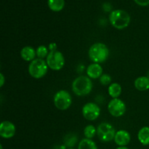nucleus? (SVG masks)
Returning <instances> with one entry per match:
<instances>
[{
  "instance_id": "1",
  "label": "nucleus",
  "mask_w": 149,
  "mask_h": 149,
  "mask_svg": "<svg viewBox=\"0 0 149 149\" xmlns=\"http://www.w3.org/2000/svg\"><path fill=\"white\" fill-rule=\"evenodd\" d=\"M130 15L127 12L123 10H113L109 15L110 23L115 29L122 30L129 26L130 23Z\"/></svg>"
},
{
  "instance_id": "2",
  "label": "nucleus",
  "mask_w": 149,
  "mask_h": 149,
  "mask_svg": "<svg viewBox=\"0 0 149 149\" xmlns=\"http://www.w3.org/2000/svg\"><path fill=\"white\" fill-rule=\"evenodd\" d=\"M89 58L95 63H103L109 56V49L105 44L95 43L90 47L88 52Z\"/></svg>"
},
{
  "instance_id": "3",
  "label": "nucleus",
  "mask_w": 149,
  "mask_h": 149,
  "mask_svg": "<svg viewBox=\"0 0 149 149\" xmlns=\"http://www.w3.org/2000/svg\"><path fill=\"white\" fill-rule=\"evenodd\" d=\"M93 90V82L90 78L86 76H80L74 80L72 90L78 96H84L90 94Z\"/></svg>"
},
{
  "instance_id": "4",
  "label": "nucleus",
  "mask_w": 149,
  "mask_h": 149,
  "mask_svg": "<svg viewBox=\"0 0 149 149\" xmlns=\"http://www.w3.org/2000/svg\"><path fill=\"white\" fill-rule=\"evenodd\" d=\"M48 65L47 62L41 58H36L29 65V73L33 78L41 79L47 73Z\"/></svg>"
},
{
  "instance_id": "5",
  "label": "nucleus",
  "mask_w": 149,
  "mask_h": 149,
  "mask_svg": "<svg viewBox=\"0 0 149 149\" xmlns=\"http://www.w3.org/2000/svg\"><path fill=\"white\" fill-rule=\"evenodd\" d=\"M47 64L50 69L59 71L65 65V58L61 52L58 50H51L47 57Z\"/></svg>"
},
{
  "instance_id": "6",
  "label": "nucleus",
  "mask_w": 149,
  "mask_h": 149,
  "mask_svg": "<svg viewBox=\"0 0 149 149\" xmlns=\"http://www.w3.org/2000/svg\"><path fill=\"white\" fill-rule=\"evenodd\" d=\"M72 103V98L70 93L66 90H60L54 96V104L61 111L67 110Z\"/></svg>"
},
{
  "instance_id": "7",
  "label": "nucleus",
  "mask_w": 149,
  "mask_h": 149,
  "mask_svg": "<svg viewBox=\"0 0 149 149\" xmlns=\"http://www.w3.org/2000/svg\"><path fill=\"white\" fill-rule=\"evenodd\" d=\"M116 133L114 127L107 122L100 123L97 127V135L103 142H110L114 140Z\"/></svg>"
},
{
  "instance_id": "8",
  "label": "nucleus",
  "mask_w": 149,
  "mask_h": 149,
  "mask_svg": "<svg viewBox=\"0 0 149 149\" xmlns=\"http://www.w3.org/2000/svg\"><path fill=\"white\" fill-rule=\"evenodd\" d=\"M108 110L110 114L114 117H120L126 111L125 102L119 98H112L108 105Z\"/></svg>"
},
{
  "instance_id": "9",
  "label": "nucleus",
  "mask_w": 149,
  "mask_h": 149,
  "mask_svg": "<svg viewBox=\"0 0 149 149\" xmlns=\"http://www.w3.org/2000/svg\"><path fill=\"white\" fill-rule=\"evenodd\" d=\"M82 115L87 120L94 121L99 117L100 114V109L96 103H87L83 106Z\"/></svg>"
},
{
  "instance_id": "10",
  "label": "nucleus",
  "mask_w": 149,
  "mask_h": 149,
  "mask_svg": "<svg viewBox=\"0 0 149 149\" xmlns=\"http://www.w3.org/2000/svg\"><path fill=\"white\" fill-rule=\"evenodd\" d=\"M16 132L15 126L10 121H4L0 125V136L5 139L13 138Z\"/></svg>"
},
{
  "instance_id": "11",
  "label": "nucleus",
  "mask_w": 149,
  "mask_h": 149,
  "mask_svg": "<svg viewBox=\"0 0 149 149\" xmlns=\"http://www.w3.org/2000/svg\"><path fill=\"white\" fill-rule=\"evenodd\" d=\"M131 140L130 134L126 130H121L116 132L114 138V142L119 146H126L130 143Z\"/></svg>"
},
{
  "instance_id": "12",
  "label": "nucleus",
  "mask_w": 149,
  "mask_h": 149,
  "mask_svg": "<svg viewBox=\"0 0 149 149\" xmlns=\"http://www.w3.org/2000/svg\"><path fill=\"white\" fill-rule=\"evenodd\" d=\"M87 74L89 78L98 79L103 74V68L99 63H92L87 67Z\"/></svg>"
},
{
  "instance_id": "13",
  "label": "nucleus",
  "mask_w": 149,
  "mask_h": 149,
  "mask_svg": "<svg viewBox=\"0 0 149 149\" xmlns=\"http://www.w3.org/2000/svg\"><path fill=\"white\" fill-rule=\"evenodd\" d=\"M20 56L26 61H33L36 59L35 57L36 56V51L32 47L26 46L22 48L20 51Z\"/></svg>"
},
{
  "instance_id": "14",
  "label": "nucleus",
  "mask_w": 149,
  "mask_h": 149,
  "mask_svg": "<svg viewBox=\"0 0 149 149\" xmlns=\"http://www.w3.org/2000/svg\"><path fill=\"white\" fill-rule=\"evenodd\" d=\"M135 87L139 91H146L149 90V78L146 76L140 77L135 79Z\"/></svg>"
},
{
  "instance_id": "15",
  "label": "nucleus",
  "mask_w": 149,
  "mask_h": 149,
  "mask_svg": "<svg viewBox=\"0 0 149 149\" xmlns=\"http://www.w3.org/2000/svg\"><path fill=\"white\" fill-rule=\"evenodd\" d=\"M138 139L142 145H149V127H143L138 133Z\"/></svg>"
},
{
  "instance_id": "16",
  "label": "nucleus",
  "mask_w": 149,
  "mask_h": 149,
  "mask_svg": "<svg viewBox=\"0 0 149 149\" xmlns=\"http://www.w3.org/2000/svg\"><path fill=\"white\" fill-rule=\"evenodd\" d=\"M122 86L118 83H112L109 85L108 92L112 98H118L122 93Z\"/></svg>"
},
{
  "instance_id": "17",
  "label": "nucleus",
  "mask_w": 149,
  "mask_h": 149,
  "mask_svg": "<svg viewBox=\"0 0 149 149\" xmlns=\"http://www.w3.org/2000/svg\"><path fill=\"white\" fill-rule=\"evenodd\" d=\"M47 5L52 11L60 12L65 7V0H47Z\"/></svg>"
},
{
  "instance_id": "18",
  "label": "nucleus",
  "mask_w": 149,
  "mask_h": 149,
  "mask_svg": "<svg viewBox=\"0 0 149 149\" xmlns=\"http://www.w3.org/2000/svg\"><path fill=\"white\" fill-rule=\"evenodd\" d=\"M78 149H97V146L92 139L84 138L79 143Z\"/></svg>"
},
{
  "instance_id": "19",
  "label": "nucleus",
  "mask_w": 149,
  "mask_h": 149,
  "mask_svg": "<svg viewBox=\"0 0 149 149\" xmlns=\"http://www.w3.org/2000/svg\"><path fill=\"white\" fill-rule=\"evenodd\" d=\"M77 142V136L73 133H69L66 135L64 138V143L65 146L69 148H72Z\"/></svg>"
},
{
  "instance_id": "20",
  "label": "nucleus",
  "mask_w": 149,
  "mask_h": 149,
  "mask_svg": "<svg viewBox=\"0 0 149 149\" xmlns=\"http://www.w3.org/2000/svg\"><path fill=\"white\" fill-rule=\"evenodd\" d=\"M96 134H97V129L93 125H89L84 128V135L85 136V138L92 139V138H94Z\"/></svg>"
},
{
  "instance_id": "21",
  "label": "nucleus",
  "mask_w": 149,
  "mask_h": 149,
  "mask_svg": "<svg viewBox=\"0 0 149 149\" xmlns=\"http://www.w3.org/2000/svg\"><path fill=\"white\" fill-rule=\"evenodd\" d=\"M36 56L38 58H41V59H44L45 58L47 57L48 54L49 52H48V49L47 47L45 45H40L37 47L36 49Z\"/></svg>"
},
{
  "instance_id": "22",
  "label": "nucleus",
  "mask_w": 149,
  "mask_h": 149,
  "mask_svg": "<svg viewBox=\"0 0 149 149\" xmlns=\"http://www.w3.org/2000/svg\"><path fill=\"white\" fill-rule=\"evenodd\" d=\"M100 82L102 85H109L111 82V77L108 74H103L100 77Z\"/></svg>"
},
{
  "instance_id": "23",
  "label": "nucleus",
  "mask_w": 149,
  "mask_h": 149,
  "mask_svg": "<svg viewBox=\"0 0 149 149\" xmlns=\"http://www.w3.org/2000/svg\"><path fill=\"white\" fill-rule=\"evenodd\" d=\"M137 4L141 7H146L149 5V0H134Z\"/></svg>"
},
{
  "instance_id": "24",
  "label": "nucleus",
  "mask_w": 149,
  "mask_h": 149,
  "mask_svg": "<svg viewBox=\"0 0 149 149\" xmlns=\"http://www.w3.org/2000/svg\"><path fill=\"white\" fill-rule=\"evenodd\" d=\"M0 77H1V82H0V86L2 87L4 85V75L2 74H0Z\"/></svg>"
},
{
  "instance_id": "25",
  "label": "nucleus",
  "mask_w": 149,
  "mask_h": 149,
  "mask_svg": "<svg viewBox=\"0 0 149 149\" xmlns=\"http://www.w3.org/2000/svg\"><path fill=\"white\" fill-rule=\"evenodd\" d=\"M116 149H129L126 146H119L118 148H116Z\"/></svg>"
},
{
  "instance_id": "26",
  "label": "nucleus",
  "mask_w": 149,
  "mask_h": 149,
  "mask_svg": "<svg viewBox=\"0 0 149 149\" xmlns=\"http://www.w3.org/2000/svg\"><path fill=\"white\" fill-rule=\"evenodd\" d=\"M147 77H148V78H149V70H148V73H147Z\"/></svg>"
},
{
  "instance_id": "27",
  "label": "nucleus",
  "mask_w": 149,
  "mask_h": 149,
  "mask_svg": "<svg viewBox=\"0 0 149 149\" xmlns=\"http://www.w3.org/2000/svg\"><path fill=\"white\" fill-rule=\"evenodd\" d=\"M0 148H1V149H2V145L0 146Z\"/></svg>"
},
{
  "instance_id": "28",
  "label": "nucleus",
  "mask_w": 149,
  "mask_h": 149,
  "mask_svg": "<svg viewBox=\"0 0 149 149\" xmlns=\"http://www.w3.org/2000/svg\"><path fill=\"white\" fill-rule=\"evenodd\" d=\"M68 149H74V148H68Z\"/></svg>"
}]
</instances>
